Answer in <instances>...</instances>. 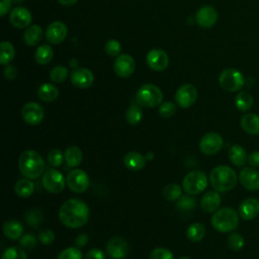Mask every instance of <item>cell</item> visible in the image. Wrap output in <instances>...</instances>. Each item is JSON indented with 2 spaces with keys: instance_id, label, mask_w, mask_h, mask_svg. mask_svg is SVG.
Segmentation results:
<instances>
[{
  "instance_id": "obj_36",
  "label": "cell",
  "mask_w": 259,
  "mask_h": 259,
  "mask_svg": "<svg viewBox=\"0 0 259 259\" xmlns=\"http://www.w3.org/2000/svg\"><path fill=\"white\" fill-rule=\"evenodd\" d=\"M162 195L166 200H169V201L177 200L182 195L181 188L178 184H175V183L167 184L162 190Z\"/></svg>"
},
{
  "instance_id": "obj_7",
  "label": "cell",
  "mask_w": 259,
  "mask_h": 259,
  "mask_svg": "<svg viewBox=\"0 0 259 259\" xmlns=\"http://www.w3.org/2000/svg\"><path fill=\"white\" fill-rule=\"evenodd\" d=\"M207 177L201 171H191L183 178L182 186L187 194L195 195L202 192L207 186Z\"/></svg>"
},
{
  "instance_id": "obj_1",
  "label": "cell",
  "mask_w": 259,
  "mask_h": 259,
  "mask_svg": "<svg viewBox=\"0 0 259 259\" xmlns=\"http://www.w3.org/2000/svg\"><path fill=\"white\" fill-rule=\"evenodd\" d=\"M59 218L61 223L67 228L78 229L87 223L89 219V208L83 200L70 198L61 205Z\"/></svg>"
},
{
  "instance_id": "obj_56",
  "label": "cell",
  "mask_w": 259,
  "mask_h": 259,
  "mask_svg": "<svg viewBox=\"0 0 259 259\" xmlns=\"http://www.w3.org/2000/svg\"><path fill=\"white\" fill-rule=\"evenodd\" d=\"M77 65H78L77 60L74 59V60H71V61H70V66H71V67H76Z\"/></svg>"
},
{
  "instance_id": "obj_48",
  "label": "cell",
  "mask_w": 259,
  "mask_h": 259,
  "mask_svg": "<svg viewBox=\"0 0 259 259\" xmlns=\"http://www.w3.org/2000/svg\"><path fill=\"white\" fill-rule=\"evenodd\" d=\"M38 240L45 245L52 244L55 240V233L52 230H44L39 233Z\"/></svg>"
},
{
  "instance_id": "obj_51",
  "label": "cell",
  "mask_w": 259,
  "mask_h": 259,
  "mask_svg": "<svg viewBox=\"0 0 259 259\" xmlns=\"http://www.w3.org/2000/svg\"><path fill=\"white\" fill-rule=\"evenodd\" d=\"M248 163L251 167H259V151H254L248 156Z\"/></svg>"
},
{
  "instance_id": "obj_31",
  "label": "cell",
  "mask_w": 259,
  "mask_h": 259,
  "mask_svg": "<svg viewBox=\"0 0 259 259\" xmlns=\"http://www.w3.org/2000/svg\"><path fill=\"white\" fill-rule=\"evenodd\" d=\"M34 190V184L27 178V179H20L14 185V191L16 195L21 198H26L32 194Z\"/></svg>"
},
{
  "instance_id": "obj_30",
  "label": "cell",
  "mask_w": 259,
  "mask_h": 259,
  "mask_svg": "<svg viewBox=\"0 0 259 259\" xmlns=\"http://www.w3.org/2000/svg\"><path fill=\"white\" fill-rule=\"evenodd\" d=\"M253 103H254V98L252 94L246 90L240 91L235 98L236 107L241 111L249 110L253 106Z\"/></svg>"
},
{
  "instance_id": "obj_40",
  "label": "cell",
  "mask_w": 259,
  "mask_h": 259,
  "mask_svg": "<svg viewBox=\"0 0 259 259\" xmlns=\"http://www.w3.org/2000/svg\"><path fill=\"white\" fill-rule=\"evenodd\" d=\"M68 69L64 66H56L50 72V78L54 83H62L68 77Z\"/></svg>"
},
{
  "instance_id": "obj_4",
  "label": "cell",
  "mask_w": 259,
  "mask_h": 259,
  "mask_svg": "<svg viewBox=\"0 0 259 259\" xmlns=\"http://www.w3.org/2000/svg\"><path fill=\"white\" fill-rule=\"evenodd\" d=\"M211 225L220 233H230L237 229L239 225V214L231 207L220 208L213 212Z\"/></svg>"
},
{
  "instance_id": "obj_25",
  "label": "cell",
  "mask_w": 259,
  "mask_h": 259,
  "mask_svg": "<svg viewBox=\"0 0 259 259\" xmlns=\"http://www.w3.org/2000/svg\"><path fill=\"white\" fill-rule=\"evenodd\" d=\"M229 159L233 165L243 167L248 162V156L245 149L240 145H233L229 150Z\"/></svg>"
},
{
  "instance_id": "obj_6",
  "label": "cell",
  "mask_w": 259,
  "mask_h": 259,
  "mask_svg": "<svg viewBox=\"0 0 259 259\" xmlns=\"http://www.w3.org/2000/svg\"><path fill=\"white\" fill-rule=\"evenodd\" d=\"M220 86L228 92H237L243 88L245 84V79L242 73L233 68L225 69L219 77Z\"/></svg>"
},
{
  "instance_id": "obj_8",
  "label": "cell",
  "mask_w": 259,
  "mask_h": 259,
  "mask_svg": "<svg viewBox=\"0 0 259 259\" xmlns=\"http://www.w3.org/2000/svg\"><path fill=\"white\" fill-rule=\"evenodd\" d=\"M65 178L63 174L55 169H48L41 178V184L44 188L51 193H60L65 187Z\"/></svg>"
},
{
  "instance_id": "obj_35",
  "label": "cell",
  "mask_w": 259,
  "mask_h": 259,
  "mask_svg": "<svg viewBox=\"0 0 259 259\" xmlns=\"http://www.w3.org/2000/svg\"><path fill=\"white\" fill-rule=\"evenodd\" d=\"M125 118H126V121L132 125H136L140 123L143 118V110L141 106L137 104L131 105L125 112Z\"/></svg>"
},
{
  "instance_id": "obj_21",
  "label": "cell",
  "mask_w": 259,
  "mask_h": 259,
  "mask_svg": "<svg viewBox=\"0 0 259 259\" xmlns=\"http://www.w3.org/2000/svg\"><path fill=\"white\" fill-rule=\"evenodd\" d=\"M259 214V200L254 197L244 199L239 205V215L245 221H251Z\"/></svg>"
},
{
  "instance_id": "obj_39",
  "label": "cell",
  "mask_w": 259,
  "mask_h": 259,
  "mask_svg": "<svg viewBox=\"0 0 259 259\" xmlns=\"http://www.w3.org/2000/svg\"><path fill=\"white\" fill-rule=\"evenodd\" d=\"M1 259H27V257L23 248L11 246L3 252Z\"/></svg>"
},
{
  "instance_id": "obj_42",
  "label": "cell",
  "mask_w": 259,
  "mask_h": 259,
  "mask_svg": "<svg viewBox=\"0 0 259 259\" xmlns=\"http://www.w3.org/2000/svg\"><path fill=\"white\" fill-rule=\"evenodd\" d=\"M64 158L65 156L60 149H53L48 154V162L54 168L61 166L63 164Z\"/></svg>"
},
{
  "instance_id": "obj_54",
  "label": "cell",
  "mask_w": 259,
  "mask_h": 259,
  "mask_svg": "<svg viewBox=\"0 0 259 259\" xmlns=\"http://www.w3.org/2000/svg\"><path fill=\"white\" fill-rule=\"evenodd\" d=\"M78 0H58V2L63 6H72L75 4Z\"/></svg>"
},
{
  "instance_id": "obj_12",
  "label": "cell",
  "mask_w": 259,
  "mask_h": 259,
  "mask_svg": "<svg viewBox=\"0 0 259 259\" xmlns=\"http://www.w3.org/2000/svg\"><path fill=\"white\" fill-rule=\"evenodd\" d=\"M44 115L42 107L36 102H27L21 109L22 119L30 125H36L40 123L44 119Z\"/></svg>"
},
{
  "instance_id": "obj_19",
  "label": "cell",
  "mask_w": 259,
  "mask_h": 259,
  "mask_svg": "<svg viewBox=\"0 0 259 259\" xmlns=\"http://www.w3.org/2000/svg\"><path fill=\"white\" fill-rule=\"evenodd\" d=\"M68 29L65 23L61 21H54L52 22L46 31L47 39L54 45L61 44L67 36Z\"/></svg>"
},
{
  "instance_id": "obj_16",
  "label": "cell",
  "mask_w": 259,
  "mask_h": 259,
  "mask_svg": "<svg viewBox=\"0 0 259 259\" xmlns=\"http://www.w3.org/2000/svg\"><path fill=\"white\" fill-rule=\"evenodd\" d=\"M147 64L154 71H163L169 65L168 55L160 49H153L147 55Z\"/></svg>"
},
{
  "instance_id": "obj_43",
  "label": "cell",
  "mask_w": 259,
  "mask_h": 259,
  "mask_svg": "<svg viewBox=\"0 0 259 259\" xmlns=\"http://www.w3.org/2000/svg\"><path fill=\"white\" fill-rule=\"evenodd\" d=\"M58 259H82V252L79 248L69 247L59 253Z\"/></svg>"
},
{
  "instance_id": "obj_38",
  "label": "cell",
  "mask_w": 259,
  "mask_h": 259,
  "mask_svg": "<svg viewBox=\"0 0 259 259\" xmlns=\"http://www.w3.org/2000/svg\"><path fill=\"white\" fill-rule=\"evenodd\" d=\"M196 205L195 199L187 194L181 195L177 201H176V208L180 211H190L192 210Z\"/></svg>"
},
{
  "instance_id": "obj_47",
  "label": "cell",
  "mask_w": 259,
  "mask_h": 259,
  "mask_svg": "<svg viewBox=\"0 0 259 259\" xmlns=\"http://www.w3.org/2000/svg\"><path fill=\"white\" fill-rule=\"evenodd\" d=\"M19 245L21 248H23L24 250L27 249V250H30L32 248L35 247L36 245V238L31 235V234H25V235H22L20 238H19Z\"/></svg>"
},
{
  "instance_id": "obj_2",
  "label": "cell",
  "mask_w": 259,
  "mask_h": 259,
  "mask_svg": "<svg viewBox=\"0 0 259 259\" xmlns=\"http://www.w3.org/2000/svg\"><path fill=\"white\" fill-rule=\"evenodd\" d=\"M20 173L28 179L38 178L45 170V162L39 153L34 150H26L18 159Z\"/></svg>"
},
{
  "instance_id": "obj_58",
  "label": "cell",
  "mask_w": 259,
  "mask_h": 259,
  "mask_svg": "<svg viewBox=\"0 0 259 259\" xmlns=\"http://www.w3.org/2000/svg\"><path fill=\"white\" fill-rule=\"evenodd\" d=\"M178 259H190V258L187 257V256H181V257H179Z\"/></svg>"
},
{
  "instance_id": "obj_41",
  "label": "cell",
  "mask_w": 259,
  "mask_h": 259,
  "mask_svg": "<svg viewBox=\"0 0 259 259\" xmlns=\"http://www.w3.org/2000/svg\"><path fill=\"white\" fill-rule=\"evenodd\" d=\"M228 246L234 251H240L245 246V240L239 233H231L228 237Z\"/></svg>"
},
{
  "instance_id": "obj_34",
  "label": "cell",
  "mask_w": 259,
  "mask_h": 259,
  "mask_svg": "<svg viewBox=\"0 0 259 259\" xmlns=\"http://www.w3.org/2000/svg\"><path fill=\"white\" fill-rule=\"evenodd\" d=\"M205 235V228L200 223H194L190 225L186 231V236L191 242H199Z\"/></svg>"
},
{
  "instance_id": "obj_26",
  "label": "cell",
  "mask_w": 259,
  "mask_h": 259,
  "mask_svg": "<svg viewBox=\"0 0 259 259\" xmlns=\"http://www.w3.org/2000/svg\"><path fill=\"white\" fill-rule=\"evenodd\" d=\"M3 233L10 240H17L22 236L23 226L15 220H9L3 225Z\"/></svg>"
},
{
  "instance_id": "obj_49",
  "label": "cell",
  "mask_w": 259,
  "mask_h": 259,
  "mask_svg": "<svg viewBox=\"0 0 259 259\" xmlns=\"http://www.w3.org/2000/svg\"><path fill=\"white\" fill-rule=\"evenodd\" d=\"M85 259H105V255L100 249L93 248L86 253Z\"/></svg>"
},
{
  "instance_id": "obj_57",
  "label": "cell",
  "mask_w": 259,
  "mask_h": 259,
  "mask_svg": "<svg viewBox=\"0 0 259 259\" xmlns=\"http://www.w3.org/2000/svg\"><path fill=\"white\" fill-rule=\"evenodd\" d=\"M11 1H12V3H16V4H17V3H20V2H22L23 0H11Z\"/></svg>"
},
{
  "instance_id": "obj_17",
  "label": "cell",
  "mask_w": 259,
  "mask_h": 259,
  "mask_svg": "<svg viewBox=\"0 0 259 259\" xmlns=\"http://www.w3.org/2000/svg\"><path fill=\"white\" fill-rule=\"evenodd\" d=\"M72 84L80 89L89 88L94 81V76L92 72L87 68H77L70 76Z\"/></svg>"
},
{
  "instance_id": "obj_27",
  "label": "cell",
  "mask_w": 259,
  "mask_h": 259,
  "mask_svg": "<svg viewBox=\"0 0 259 259\" xmlns=\"http://www.w3.org/2000/svg\"><path fill=\"white\" fill-rule=\"evenodd\" d=\"M37 96L40 100L45 102H52L59 96L58 88L50 83H45L39 86L37 90Z\"/></svg>"
},
{
  "instance_id": "obj_46",
  "label": "cell",
  "mask_w": 259,
  "mask_h": 259,
  "mask_svg": "<svg viewBox=\"0 0 259 259\" xmlns=\"http://www.w3.org/2000/svg\"><path fill=\"white\" fill-rule=\"evenodd\" d=\"M150 259H174V257L170 250L163 247H159L155 248L151 252Z\"/></svg>"
},
{
  "instance_id": "obj_28",
  "label": "cell",
  "mask_w": 259,
  "mask_h": 259,
  "mask_svg": "<svg viewBox=\"0 0 259 259\" xmlns=\"http://www.w3.org/2000/svg\"><path fill=\"white\" fill-rule=\"evenodd\" d=\"M64 156H65L66 164L72 168L79 166L83 159L82 151L76 146H71V147L67 148Z\"/></svg>"
},
{
  "instance_id": "obj_15",
  "label": "cell",
  "mask_w": 259,
  "mask_h": 259,
  "mask_svg": "<svg viewBox=\"0 0 259 259\" xmlns=\"http://www.w3.org/2000/svg\"><path fill=\"white\" fill-rule=\"evenodd\" d=\"M239 181L248 190H259V171L254 167H245L239 173Z\"/></svg>"
},
{
  "instance_id": "obj_32",
  "label": "cell",
  "mask_w": 259,
  "mask_h": 259,
  "mask_svg": "<svg viewBox=\"0 0 259 259\" xmlns=\"http://www.w3.org/2000/svg\"><path fill=\"white\" fill-rule=\"evenodd\" d=\"M54 57L53 49L48 45L39 46L34 54V59L37 64L39 65H47L49 64Z\"/></svg>"
},
{
  "instance_id": "obj_22",
  "label": "cell",
  "mask_w": 259,
  "mask_h": 259,
  "mask_svg": "<svg viewBox=\"0 0 259 259\" xmlns=\"http://www.w3.org/2000/svg\"><path fill=\"white\" fill-rule=\"evenodd\" d=\"M200 204H201V208L205 212H208V213L215 212L221 205V195L219 194V191L210 190L205 192L202 195Z\"/></svg>"
},
{
  "instance_id": "obj_20",
  "label": "cell",
  "mask_w": 259,
  "mask_h": 259,
  "mask_svg": "<svg viewBox=\"0 0 259 259\" xmlns=\"http://www.w3.org/2000/svg\"><path fill=\"white\" fill-rule=\"evenodd\" d=\"M31 13L24 7H15L10 15L9 21L16 28H24L27 27L31 22Z\"/></svg>"
},
{
  "instance_id": "obj_29",
  "label": "cell",
  "mask_w": 259,
  "mask_h": 259,
  "mask_svg": "<svg viewBox=\"0 0 259 259\" xmlns=\"http://www.w3.org/2000/svg\"><path fill=\"white\" fill-rule=\"evenodd\" d=\"M42 35V29L40 26L33 24L26 28L23 34V40L27 46H35L39 42Z\"/></svg>"
},
{
  "instance_id": "obj_24",
  "label": "cell",
  "mask_w": 259,
  "mask_h": 259,
  "mask_svg": "<svg viewBox=\"0 0 259 259\" xmlns=\"http://www.w3.org/2000/svg\"><path fill=\"white\" fill-rule=\"evenodd\" d=\"M146 162V156H143L138 152H130L123 157V163L125 167L133 171L142 170L145 167Z\"/></svg>"
},
{
  "instance_id": "obj_53",
  "label": "cell",
  "mask_w": 259,
  "mask_h": 259,
  "mask_svg": "<svg viewBox=\"0 0 259 259\" xmlns=\"http://www.w3.org/2000/svg\"><path fill=\"white\" fill-rule=\"evenodd\" d=\"M75 243L77 245L78 248H82L84 246L87 245L88 243V236L86 234H80L77 236L76 240H75Z\"/></svg>"
},
{
  "instance_id": "obj_10",
  "label": "cell",
  "mask_w": 259,
  "mask_h": 259,
  "mask_svg": "<svg viewBox=\"0 0 259 259\" xmlns=\"http://www.w3.org/2000/svg\"><path fill=\"white\" fill-rule=\"evenodd\" d=\"M224 146V140L222 136L218 133H207L205 134L199 142V150L204 155H214L222 150Z\"/></svg>"
},
{
  "instance_id": "obj_13",
  "label": "cell",
  "mask_w": 259,
  "mask_h": 259,
  "mask_svg": "<svg viewBox=\"0 0 259 259\" xmlns=\"http://www.w3.org/2000/svg\"><path fill=\"white\" fill-rule=\"evenodd\" d=\"M135 60L130 55L121 54L116 57L113 64V70L117 76L121 78H127L135 72Z\"/></svg>"
},
{
  "instance_id": "obj_52",
  "label": "cell",
  "mask_w": 259,
  "mask_h": 259,
  "mask_svg": "<svg viewBox=\"0 0 259 259\" xmlns=\"http://www.w3.org/2000/svg\"><path fill=\"white\" fill-rule=\"evenodd\" d=\"M11 0H0V15L4 16L11 7Z\"/></svg>"
},
{
  "instance_id": "obj_18",
  "label": "cell",
  "mask_w": 259,
  "mask_h": 259,
  "mask_svg": "<svg viewBox=\"0 0 259 259\" xmlns=\"http://www.w3.org/2000/svg\"><path fill=\"white\" fill-rule=\"evenodd\" d=\"M195 19L199 26L203 28H209L214 25L218 20V11L212 6H202L196 12Z\"/></svg>"
},
{
  "instance_id": "obj_14",
  "label": "cell",
  "mask_w": 259,
  "mask_h": 259,
  "mask_svg": "<svg viewBox=\"0 0 259 259\" xmlns=\"http://www.w3.org/2000/svg\"><path fill=\"white\" fill-rule=\"evenodd\" d=\"M106 254L111 259H123L128 254V245L120 237L111 238L106 245Z\"/></svg>"
},
{
  "instance_id": "obj_45",
  "label": "cell",
  "mask_w": 259,
  "mask_h": 259,
  "mask_svg": "<svg viewBox=\"0 0 259 259\" xmlns=\"http://www.w3.org/2000/svg\"><path fill=\"white\" fill-rule=\"evenodd\" d=\"M104 49L109 56L117 57L121 52V45L116 39H109L106 41Z\"/></svg>"
},
{
  "instance_id": "obj_11",
  "label": "cell",
  "mask_w": 259,
  "mask_h": 259,
  "mask_svg": "<svg viewBox=\"0 0 259 259\" xmlns=\"http://www.w3.org/2000/svg\"><path fill=\"white\" fill-rule=\"evenodd\" d=\"M197 99V90L191 84L180 86L175 93V101L182 108L190 107Z\"/></svg>"
},
{
  "instance_id": "obj_37",
  "label": "cell",
  "mask_w": 259,
  "mask_h": 259,
  "mask_svg": "<svg viewBox=\"0 0 259 259\" xmlns=\"http://www.w3.org/2000/svg\"><path fill=\"white\" fill-rule=\"evenodd\" d=\"M24 218H25L26 223L30 227L37 229L40 226V224L42 223L44 214H42V212L39 209L32 208V209H29L28 211H26Z\"/></svg>"
},
{
  "instance_id": "obj_9",
  "label": "cell",
  "mask_w": 259,
  "mask_h": 259,
  "mask_svg": "<svg viewBox=\"0 0 259 259\" xmlns=\"http://www.w3.org/2000/svg\"><path fill=\"white\" fill-rule=\"evenodd\" d=\"M66 183L68 187L76 193H81L87 190L90 185V180L87 173L82 169H73L67 174Z\"/></svg>"
},
{
  "instance_id": "obj_50",
  "label": "cell",
  "mask_w": 259,
  "mask_h": 259,
  "mask_svg": "<svg viewBox=\"0 0 259 259\" xmlns=\"http://www.w3.org/2000/svg\"><path fill=\"white\" fill-rule=\"evenodd\" d=\"M4 76L6 79H8L10 81L14 80L17 76V71H16L15 67L12 65H9V64L6 65L4 68Z\"/></svg>"
},
{
  "instance_id": "obj_55",
  "label": "cell",
  "mask_w": 259,
  "mask_h": 259,
  "mask_svg": "<svg viewBox=\"0 0 259 259\" xmlns=\"http://www.w3.org/2000/svg\"><path fill=\"white\" fill-rule=\"evenodd\" d=\"M153 158H154V154L152 152L147 153V155H146V159L147 160H153Z\"/></svg>"
},
{
  "instance_id": "obj_44",
  "label": "cell",
  "mask_w": 259,
  "mask_h": 259,
  "mask_svg": "<svg viewBox=\"0 0 259 259\" xmlns=\"http://www.w3.org/2000/svg\"><path fill=\"white\" fill-rule=\"evenodd\" d=\"M175 112H176V105L173 102L166 101V102H163L160 104L159 114L162 117H164V118L171 117Z\"/></svg>"
},
{
  "instance_id": "obj_3",
  "label": "cell",
  "mask_w": 259,
  "mask_h": 259,
  "mask_svg": "<svg viewBox=\"0 0 259 259\" xmlns=\"http://www.w3.org/2000/svg\"><path fill=\"white\" fill-rule=\"evenodd\" d=\"M209 181L212 188L219 192L232 190L238 182V176L234 169L227 165L214 167L209 174Z\"/></svg>"
},
{
  "instance_id": "obj_5",
  "label": "cell",
  "mask_w": 259,
  "mask_h": 259,
  "mask_svg": "<svg viewBox=\"0 0 259 259\" xmlns=\"http://www.w3.org/2000/svg\"><path fill=\"white\" fill-rule=\"evenodd\" d=\"M137 102L140 106L152 108L160 105L163 100V93L154 84H145L139 88L136 94Z\"/></svg>"
},
{
  "instance_id": "obj_33",
  "label": "cell",
  "mask_w": 259,
  "mask_h": 259,
  "mask_svg": "<svg viewBox=\"0 0 259 259\" xmlns=\"http://www.w3.org/2000/svg\"><path fill=\"white\" fill-rule=\"evenodd\" d=\"M14 47L9 41H2L0 44V63L6 66L14 59Z\"/></svg>"
},
{
  "instance_id": "obj_23",
  "label": "cell",
  "mask_w": 259,
  "mask_h": 259,
  "mask_svg": "<svg viewBox=\"0 0 259 259\" xmlns=\"http://www.w3.org/2000/svg\"><path fill=\"white\" fill-rule=\"evenodd\" d=\"M242 130L251 136H259V115L256 113H246L240 120Z\"/></svg>"
}]
</instances>
